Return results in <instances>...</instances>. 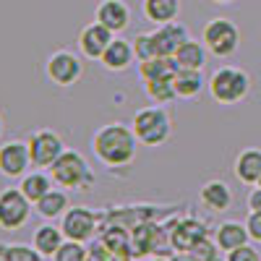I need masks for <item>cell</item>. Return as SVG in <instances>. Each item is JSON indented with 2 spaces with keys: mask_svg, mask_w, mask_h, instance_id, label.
I'll use <instances>...</instances> for the list:
<instances>
[{
  "mask_svg": "<svg viewBox=\"0 0 261 261\" xmlns=\"http://www.w3.org/2000/svg\"><path fill=\"white\" fill-rule=\"evenodd\" d=\"M63 241H65V235H63L60 225H53L47 220L42 222V225H37L34 232H32V246L39 251L42 258H53V253L60 248Z\"/></svg>",
  "mask_w": 261,
  "mask_h": 261,
  "instance_id": "d6986e66",
  "label": "cell"
},
{
  "mask_svg": "<svg viewBox=\"0 0 261 261\" xmlns=\"http://www.w3.org/2000/svg\"><path fill=\"white\" fill-rule=\"evenodd\" d=\"M201 42L209 55L214 58H232L241 47V29L232 18H225V16H217L212 21L204 24V32H201Z\"/></svg>",
  "mask_w": 261,
  "mask_h": 261,
  "instance_id": "5b68a950",
  "label": "cell"
},
{
  "mask_svg": "<svg viewBox=\"0 0 261 261\" xmlns=\"http://www.w3.org/2000/svg\"><path fill=\"white\" fill-rule=\"evenodd\" d=\"M45 76L50 84L68 89V86L79 84L84 76V58L81 53L73 50H55L50 53V58L45 60Z\"/></svg>",
  "mask_w": 261,
  "mask_h": 261,
  "instance_id": "8992f818",
  "label": "cell"
},
{
  "mask_svg": "<svg viewBox=\"0 0 261 261\" xmlns=\"http://www.w3.org/2000/svg\"><path fill=\"white\" fill-rule=\"evenodd\" d=\"M130 128L139 139L141 146H162L170 141L172 136V118L167 113L165 105H149V107H141V110L134 113L130 118Z\"/></svg>",
  "mask_w": 261,
  "mask_h": 261,
  "instance_id": "3957f363",
  "label": "cell"
},
{
  "mask_svg": "<svg viewBox=\"0 0 261 261\" xmlns=\"http://www.w3.org/2000/svg\"><path fill=\"white\" fill-rule=\"evenodd\" d=\"M141 13L149 24H167L180 16V0H141Z\"/></svg>",
  "mask_w": 261,
  "mask_h": 261,
  "instance_id": "603a6c76",
  "label": "cell"
},
{
  "mask_svg": "<svg viewBox=\"0 0 261 261\" xmlns=\"http://www.w3.org/2000/svg\"><path fill=\"white\" fill-rule=\"evenodd\" d=\"M246 230H248L251 241L261 243V212H248V217H246Z\"/></svg>",
  "mask_w": 261,
  "mask_h": 261,
  "instance_id": "4dcf8cb0",
  "label": "cell"
},
{
  "mask_svg": "<svg viewBox=\"0 0 261 261\" xmlns=\"http://www.w3.org/2000/svg\"><path fill=\"white\" fill-rule=\"evenodd\" d=\"M94 21L113 34H123L130 27V6L125 0H99L94 8Z\"/></svg>",
  "mask_w": 261,
  "mask_h": 261,
  "instance_id": "4fadbf2b",
  "label": "cell"
},
{
  "mask_svg": "<svg viewBox=\"0 0 261 261\" xmlns=\"http://www.w3.org/2000/svg\"><path fill=\"white\" fill-rule=\"evenodd\" d=\"M3 134H6V120H3V113H0V139H3Z\"/></svg>",
  "mask_w": 261,
  "mask_h": 261,
  "instance_id": "d6a6232c",
  "label": "cell"
},
{
  "mask_svg": "<svg viewBox=\"0 0 261 261\" xmlns=\"http://www.w3.org/2000/svg\"><path fill=\"white\" fill-rule=\"evenodd\" d=\"M134 45V55H136V63H144V60H151L157 58V50H154V39H151V32H141L130 39Z\"/></svg>",
  "mask_w": 261,
  "mask_h": 261,
  "instance_id": "f1b7e54d",
  "label": "cell"
},
{
  "mask_svg": "<svg viewBox=\"0 0 261 261\" xmlns=\"http://www.w3.org/2000/svg\"><path fill=\"white\" fill-rule=\"evenodd\" d=\"M225 261H261V253L251 243H246V246H238V248L227 251L225 253Z\"/></svg>",
  "mask_w": 261,
  "mask_h": 261,
  "instance_id": "f546056e",
  "label": "cell"
},
{
  "mask_svg": "<svg viewBox=\"0 0 261 261\" xmlns=\"http://www.w3.org/2000/svg\"><path fill=\"white\" fill-rule=\"evenodd\" d=\"M32 212L34 204L18 191V186L0 191V230L3 232H18L21 227H27Z\"/></svg>",
  "mask_w": 261,
  "mask_h": 261,
  "instance_id": "52a82bcc",
  "label": "cell"
},
{
  "mask_svg": "<svg viewBox=\"0 0 261 261\" xmlns=\"http://www.w3.org/2000/svg\"><path fill=\"white\" fill-rule=\"evenodd\" d=\"M0 261H8V258H3V256H0Z\"/></svg>",
  "mask_w": 261,
  "mask_h": 261,
  "instance_id": "e575fe53",
  "label": "cell"
},
{
  "mask_svg": "<svg viewBox=\"0 0 261 261\" xmlns=\"http://www.w3.org/2000/svg\"><path fill=\"white\" fill-rule=\"evenodd\" d=\"M199 199H201V204H204L209 212H214V214H222V212H227V209L232 206L235 196H232V188H230L225 180H220V178H212V180H206V183L201 186V191H199Z\"/></svg>",
  "mask_w": 261,
  "mask_h": 261,
  "instance_id": "2e32d148",
  "label": "cell"
},
{
  "mask_svg": "<svg viewBox=\"0 0 261 261\" xmlns=\"http://www.w3.org/2000/svg\"><path fill=\"white\" fill-rule=\"evenodd\" d=\"M188 27L180 24V21H167V24H160L154 32H151V39H154V50L157 55H165V58H172L175 50L188 39Z\"/></svg>",
  "mask_w": 261,
  "mask_h": 261,
  "instance_id": "5bb4252c",
  "label": "cell"
},
{
  "mask_svg": "<svg viewBox=\"0 0 261 261\" xmlns=\"http://www.w3.org/2000/svg\"><path fill=\"white\" fill-rule=\"evenodd\" d=\"M60 230L68 241L89 243L99 232V214L92 206H68L65 214L60 217Z\"/></svg>",
  "mask_w": 261,
  "mask_h": 261,
  "instance_id": "ba28073f",
  "label": "cell"
},
{
  "mask_svg": "<svg viewBox=\"0 0 261 261\" xmlns=\"http://www.w3.org/2000/svg\"><path fill=\"white\" fill-rule=\"evenodd\" d=\"M206 89L217 105H238L251 94V76L238 65H222L209 76Z\"/></svg>",
  "mask_w": 261,
  "mask_h": 261,
  "instance_id": "277c9868",
  "label": "cell"
},
{
  "mask_svg": "<svg viewBox=\"0 0 261 261\" xmlns=\"http://www.w3.org/2000/svg\"><path fill=\"white\" fill-rule=\"evenodd\" d=\"M113 37H115V34H113L110 29H105L99 21L86 24V27L79 32V37H76V45H79L81 58H84V60H99L102 53H105V47L110 45Z\"/></svg>",
  "mask_w": 261,
  "mask_h": 261,
  "instance_id": "7c38bea8",
  "label": "cell"
},
{
  "mask_svg": "<svg viewBox=\"0 0 261 261\" xmlns=\"http://www.w3.org/2000/svg\"><path fill=\"white\" fill-rule=\"evenodd\" d=\"M256 186H261V178H258V183H256Z\"/></svg>",
  "mask_w": 261,
  "mask_h": 261,
  "instance_id": "d590c367",
  "label": "cell"
},
{
  "mask_svg": "<svg viewBox=\"0 0 261 261\" xmlns=\"http://www.w3.org/2000/svg\"><path fill=\"white\" fill-rule=\"evenodd\" d=\"M27 146H29V157H32V167H39V170H50V165L63 154V136L55 134L50 128H39V130H32L27 136Z\"/></svg>",
  "mask_w": 261,
  "mask_h": 261,
  "instance_id": "9c48e42d",
  "label": "cell"
},
{
  "mask_svg": "<svg viewBox=\"0 0 261 261\" xmlns=\"http://www.w3.org/2000/svg\"><path fill=\"white\" fill-rule=\"evenodd\" d=\"M144 84V94L154 102V105H170L175 102V89H172V79H154V81H141Z\"/></svg>",
  "mask_w": 261,
  "mask_h": 261,
  "instance_id": "484cf974",
  "label": "cell"
},
{
  "mask_svg": "<svg viewBox=\"0 0 261 261\" xmlns=\"http://www.w3.org/2000/svg\"><path fill=\"white\" fill-rule=\"evenodd\" d=\"M0 256L8 261H42L39 251L27 243H0Z\"/></svg>",
  "mask_w": 261,
  "mask_h": 261,
  "instance_id": "4316f807",
  "label": "cell"
},
{
  "mask_svg": "<svg viewBox=\"0 0 261 261\" xmlns=\"http://www.w3.org/2000/svg\"><path fill=\"white\" fill-rule=\"evenodd\" d=\"M99 63H102V68L110 71V73H125V71H130V68H134V63H136L130 39H125L123 34H115L110 39V45L105 47Z\"/></svg>",
  "mask_w": 261,
  "mask_h": 261,
  "instance_id": "8fae6325",
  "label": "cell"
},
{
  "mask_svg": "<svg viewBox=\"0 0 261 261\" xmlns=\"http://www.w3.org/2000/svg\"><path fill=\"white\" fill-rule=\"evenodd\" d=\"M53 186H55V183H53V178H50V172H47V170H39V167L24 172V175L18 178V191L24 193L32 204L39 201Z\"/></svg>",
  "mask_w": 261,
  "mask_h": 261,
  "instance_id": "7402d4cb",
  "label": "cell"
},
{
  "mask_svg": "<svg viewBox=\"0 0 261 261\" xmlns=\"http://www.w3.org/2000/svg\"><path fill=\"white\" fill-rule=\"evenodd\" d=\"M32 157H29V146L27 141H3L0 144V175L6 180H18L24 172H29Z\"/></svg>",
  "mask_w": 261,
  "mask_h": 261,
  "instance_id": "30bf717a",
  "label": "cell"
},
{
  "mask_svg": "<svg viewBox=\"0 0 261 261\" xmlns=\"http://www.w3.org/2000/svg\"><path fill=\"white\" fill-rule=\"evenodd\" d=\"M251 241L248 238V230H246V222H238V220H225L214 227V246L220 248L222 253L238 248V246H246Z\"/></svg>",
  "mask_w": 261,
  "mask_h": 261,
  "instance_id": "e0dca14e",
  "label": "cell"
},
{
  "mask_svg": "<svg viewBox=\"0 0 261 261\" xmlns=\"http://www.w3.org/2000/svg\"><path fill=\"white\" fill-rule=\"evenodd\" d=\"M50 178L63 191H92L97 183V175L81 151L76 149H63V154L50 165Z\"/></svg>",
  "mask_w": 261,
  "mask_h": 261,
  "instance_id": "7a4b0ae2",
  "label": "cell"
},
{
  "mask_svg": "<svg viewBox=\"0 0 261 261\" xmlns=\"http://www.w3.org/2000/svg\"><path fill=\"white\" fill-rule=\"evenodd\" d=\"M178 73V65L172 58H165V55H157L151 60H144L139 63V79L141 81H154V79H172Z\"/></svg>",
  "mask_w": 261,
  "mask_h": 261,
  "instance_id": "d4e9b609",
  "label": "cell"
},
{
  "mask_svg": "<svg viewBox=\"0 0 261 261\" xmlns=\"http://www.w3.org/2000/svg\"><path fill=\"white\" fill-rule=\"evenodd\" d=\"M204 73L191 71V68H178V73L172 76V89H175L178 99H193L204 92Z\"/></svg>",
  "mask_w": 261,
  "mask_h": 261,
  "instance_id": "cb8c5ba5",
  "label": "cell"
},
{
  "mask_svg": "<svg viewBox=\"0 0 261 261\" xmlns=\"http://www.w3.org/2000/svg\"><path fill=\"white\" fill-rule=\"evenodd\" d=\"M204 238H206V227L199 220L188 217V220L175 225V230H170V246L175 248L178 253H188L191 248L199 246Z\"/></svg>",
  "mask_w": 261,
  "mask_h": 261,
  "instance_id": "9a60e30c",
  "label": "cell"
},
{
  "mask_svg": "<svg viewBox=\"0 0 261 261\" xmlns=\"http://www.w3.org/2000/svg\"><path fill=\"white\" fill-rule=\"evenodd\" d=\"M86 253H89V248H86V243H79V241H65L60 243V248L53 253V261H86Z\"/></svg>",
  "mask_w": 261,
  "mask_h": 261,
  "instance_id": "83f0119b",
  "label": "cell"
},
{
  "mask_svg": "<svg viewBox=\"0 0 261 261\" xmlns=\"http://www.w3.org/2000/svg\"><path fill=\"white\" fill-rule=\"evenodd\" d=\"M246 204H248V212H261V186H253L248 191Z\"/></svg>",
  "mask_w": 261,
  "mask_h": 261,
  "instance_id": "1f68e13d",
  "label": "cell"
},
{
  "mask_svg": "<svg viewBox=\"0 0 261 261\" xmlns=\"http://www.w3.org/2000/svg\"><path fill=\"white\" fill-rule=\"evenodd\" d=\"M206 47L201 39H186L183 45L175 50V55H172V60H175L178 68H191V71H204L206 65Z\"/></svg>",
  "mask_w": 261,
  "mask_h": 261,
  "instance_id": "44dd1931",
  "label": "cell"
},
{
  "mask_svg": "<svg viewBox=\"0 0 261 261\" xmlns=\"http://www.w3.org/2000/svg\"><path fill=\"white\" fill-rule=\"evenodd\" d=\"M232 172L243 186H256L258 178H261V149H253V146L243 149L241 154L235 157Z\"/></svg>",
  "mask_w": 261,
  "mask_h": 261,
  "instance_id": "ffe728a7",
  "label": "cell"
},
{
  "mask_svg": "<svg viewBox=\"0 0 261 261\" xmlns=\"http://www.w3.org/2000/svg\"><path fill=\"white\" fill-rule=\"evenodd\" d=\"M212 3H217V6H230V3H235V0H212Z\"/></svg>",
  "mask_w": 261,
  "mask_h": 261,
  "instance_id": "836d02e7",
  "label": "cell"
},
{
  "mask_svg": "<svg viewBox=\"0 0 261 261\" xmlns=\"http://www.w3.org/2000/svg\"><path fill=\"white\" fill-rule=\"evenodd\" d=\"M71 206V199H68V191H63V188H50L45 196H42L39 201H34V212L42 217V220H47V222H58L60 217L65 214V209Z\"/></svg>",
  "mask_w": 261,
  "mask_h": 261,
  "instance_id": "ac0fdd59",
  "label": "cell"
},
{
  "mask_svg": "<svg viewBox=\"0 0 261 261\" xmlns=\"http://www.w3.org/2000/svg\"><path fill=\"white\" fill-rule=\"evenodd\" d=\"M139 139L134 134V128L125 123H105L94 130L92 136V151L94 157L110 170L118 167H130L139 151Z\"/></svg>",
  "mask_w": 261,
  "mask_h": 261,
  "instance_id": "6da1fadb",
  "label": "cell"
}]
</instances>
